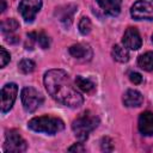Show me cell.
I'll use <instances>...</instances> for the list:
<instances>
[{
	"mask_svg": "<svg viewBox=\"0 0 153 153\" xmlns=\"http://www.w3.org/2000/svg\"><path fill=\"white\" fill-rule=\"evenodd\" d=\"M47 92L54 100L69 108H79L84 97L76 91L69 75L62 69H50L43 78Z\"/></svg>",
	"mask_w": 153,
	"mask_h": 153,
	"instance_id": "cell-1",
	"label": "cell"
},
{
	"mask_svg": "<svg viewBox=\"0 0 153 153\" xmlns=\"http://www.w3.org/2000/svg\"><path fill=\"white\" fill-rule=\"evenodd\" d=\"M99 124V118L91 111H85L80 114L72 123V130L76 139L81 142L86 141L90 133L97 128Z\"/></svg>",
	"mask_w": 153,
	"mask_h": 153,
	"instance_id": "cell-2",
	"label": "cell"
},
{
	"mask_svg": "<svg viewBox=\"0 0 153 153\" xmlns=\"http://www.w3.org/2000/svg\"><path fill=\"white\" fill-rule=\"evenodd\" d=\"M27 127L37 133H45V134H56L65 128V123L61 118L53 117V116H39L33 117L29 121Z\"/></svg>",
	"mask_w": 153,
	"mask_h": 153,
	"instance_id": "cell-3",
	"label": "cell"
},
{
	"mask_svg": "<svg viewBox=\"0 0 153 153\" xmlns=\"http://www.w3.org/2000/svg\"><path fill=\"white\" fill-rule=\"evenodd\" d=\"M20 99H22L23 108L26 112H33L43 103V96L36 88L30 86H26L22 90Z\"/></svg>",
	"mask_w": 153,
	"mask_h": 153,
	"instance_id": "cell-4",
	"label": "cell"
},
{
	"mask_svg": "<svg viewBox=\"0 0 153 153\" xmlns=\"http://www.w3.org/2000/svg\"><path fill=\"white\" fill-rule=\"evenodd\" d=\"M26 141L22 137V135L17 130H10L6 133L4 151L7 153H22L26 151Z\"/></svg>",
	"mask_w": 153,
	"mask_h": 153,
	"instance_id": "cell-5",
	"label": "cell"
},
{
	"mask_svg": "<svg viewBox=\"0 0 153 153\" xmlns=\"http://www.w3.org/2000/svg\"><path fill=\"white\" fill-rule=\"evenodd\" d=\"M130 14L136 20L153 19V0H137L130 8Z\"/></svg>",
	"mask_w": 153,
	"mask_h": 153,
	"instance_id": "cell-6",
	"label": "cell"
},
{
	"mask_svg": "<svg viewBox=\"0 0 153 153\" xmlns=\"http://www.w3.org/2000/svg\"><path fill=\"white\" fill-rule=\"evenodd\" d=\"M18 93V86L14 82L6 84L1 90V112L5 114L10 111L16 102Z\"/></svg>",
	"mask_w": 153,
	"mask_h": 153,
	"instance_id": "cell-7",
	"label": "cell"
},
{
	"mask_svg": "<svg viewBox=\"0 0 153 153\" xmlns=\"http://www.w3.org/2000/svg\"><path fill=\"white\" fill-rule=\"evenodd\" d=\"M42 7V0H22L19 4V12L25 22H32Z\"/></svg>",
	"mask_w": 153,
	"mask_h": 153,
	"instance_id": "cell-8",
	"label": "cell"
},
{
	"mask_svg": "<svg viewBox=\"0 0 153 153\" xmlns=\"http://www.w3.org/2000/svg\"><path fill=\"white\" fill-rule=\"evenodd\" d=\"M122 43L127 49H130V50L140 49L141 44H142V39H141V36H140L137 29L136 27H128L124 31Z\"/></svg>",
	"mask_w": 153,
	"mask_h": 153,
	"instance_id": "cell-9",
	"label": "cell"
},
{
	"mask_svg": "<svg viewBox=\"0 0 153 153\" xmlns=\"http://www.w3.org/2000/svg\"><path fill=\"white\" fill-rule=\"evenodd\" d=\"M137 128H139V131L145 136L153 135V112L152 111H145L139 116Z\"/></svg>",
	"mask_w": 153,
	"mask_h": 153,
	"instance_id": "cell-10",
	"label": "cell"
},
{
	"mask_svg": "<svg viewBox=\"0 0 153 153\" xmlns=\"http://www.w3.org/2000/svg\"><path fill=\"white\" fill-rule=\"evenodd\" d=\"M69 54L78 60L86 61V60H90L92 57V49L87 44L78 43V44H73L69 48Z\"/></svg>",
	"mask_w": 153,
	"mask_h": 153,
	"instance_id": "cell-11",
	"label": "cell"
},
{
	"mask_svg": "<svg viewBox=\"0 0 153 153\" xmlns=\"http://www.w3.org/2000/svg\"><path fill=\"white\" fill-rule=\"evenodd\" d=\"M100 8L110 16H117L121 12L122 0H96Z\"/></svg>",
	"mask_w": 153,
	"mask_h": 153,
	"instance_id": "cell-12",
	"label": "cell"
},
{
	"mask_svg": "<svg viewBox=\"0 0 153 153\" xmlns=\"http://www.w3.org/2000/svg\"><path fill=\"white\" fill-rule=\"evenodd\" d=\"M143 102V96L136 90H127L123 94V103L126 106L136 108L140 106Z\"/></svg>",
	"mask_w": 153,
	"mask_h": 153,
	"instance_id": "cell-13",
	"label": "cell"
},
{
	"mask_svg": "<svg viewBox=\"0 0 153 153\" xmlns=\"http://www.w3.org/2000/svg\"><path fill=\"white\" fill-rule=\"evenodd\" d=\"M137 65L143 71H147V72L153 71V51H147L140 55L137 59Z\"/></svg>",
	"mask_w": 153,
	"mask_h": 153,
	"instance_id": "cell-14",
	"label": "cell"
},
{
	"mask_svg": "<svg viewBox=\"0 0 153 153\" xmlns=\"http://www.w3.org/2000/svg\"><path fill=\"white\" fill-rule=\"evenodd\" d=\"M111 55L118 62H127L129 60V51L124 45H120V44L114 45L111 50Z\"/></svg>",
	"mask_w": 153,
	"mask_h": 153,
	"instance_id": "cell-15",
	"label": "cell"
},
{
	"mask_svg": "<svg viewBox=\"0 0 153 153\" xmlns=\"http://www.w3.org/2000/svg\"><path fill=\"white\" fill-rule=\"evenodd\" d=\"M75 85L78 86L79 90H81V91H84L86 93L92 92L94 90V87H96V85H94V82L92 80H90L88 78H84L81 75H78L75 78Z\"/></svg>",
	"mask_w": 153,
	"mask_h": 153,
	"instance_id": "cell-16",
	"label": "cell"
},
{
	"mask_svg": "<svg viewBox=\"0 0 153 153\" xmlns=\"http://www.w3.org/2000/svg\"><path fill=\"white\" fill-rule=\"evenodd\" d=\"M19 27V23L13 19V18H10V19H6L1 23V31L2 33L5 35H10V33H13Z\"/></svg>",
	"mask_w": 153,
	"mask_h": 153,
	"instance_id": "cell-17",
	"label": "cell"
},
{
	"mask_svg": "<svg viewBox=\"0 0 153 153\" xmlns=\"http://www.w3.org/2000/svg\"><path fill=\"white\" fill-rule=\"evenodd\" d=\"M31 33H32L35 41L39 44L41 48H43V49L49 48V45H50V39H49V37H48L44 32H38V33H37V32H31Z\"/></svg>",
	"mask_w": 153,
	"mask_h": 153,
	"instance_id": "cell-18",
	"label": "cell"
},
{
	"mask_svg": "<svg viewBox=\"0 0 153 153\" xmlns=\"http://www.w3.org/2000/svg\"><path fill=\"white\" fill-rule=\"evenodd\" d=\"M18 67H19V71H20L22 73H24V74H27V73H31V72L35 69L36 65H35V62H33L32 60H29V59H24V60H22V61L19 62Z\"/></svg>",
	"mask_w": 153,
	"mask_h": 153,
	"instance_id": "cell-19",
	"label": "cell"
},
{
	"mask_svg": "<svg viewBox=\"0 0 153 153\" xmlns=\"http://www.w3.org/2000/svg\"><path fill=\"white\" fill-rule=\"evenodd\" d=\"M78 27H79V31L81 35H88L91 29H92V24H91V20L87 18V17H82L78 24Z\"/></svg>",
	"mask_w": 153,
	"mask_h": 153,
	"instance_id": "cell-20",
	"label": "cell"
},
{
	"mask_svg": "<svg viewBox=\"0 0 153 153\" xmlns=\"http://www.w3.org/2000/svg\"><path fill=\"white\" fill-rule=\"evenodd\" d=\"M10 59H11L10 53L4 47H1L0 48V66H1V68H4L10 62Z\"/></svg>",
	"mask_w": 153,
	"mask_h": 153,
	"instance_id": "cell-21",
	"label": "cell"
},
{
	"mask_svg": "<svg viewBox=\"0 0 153 153\" xmlns=\"http://www.w3.org/2000/svg\"><path fill=\"white\" fill-rule=\"evenodd\" d=\"M100 147L105 152H111L114 149V143L110 137H103L100 141Z\"/></svg>",
	"mask_w": 153,
	"mask_h": 153,
	"instance_id": "cell-22",
	"label": "cell"
},
{
	"mask_svg": "<svg viewBox=\"0 0 153 153\" xmlns=\"http://www.w3.org/2000/svg\"><path fill=\"white\" fill-rule=\"evenodd\" d=\"M129 79H130V81L134 82L135 85L142 82V75H141L140 73H137V72H131V73L129 74Z\"/></svg>",
	"mask_w": 153,
	"mask_h": 153,
	"instance_id": "cell-23",
	"label": "cell"
},
{
	"mask_svg": "<svg viewBox=\"0 0 153 153\" xmlns=\"http://www.w3.org/2000/svg\"><path fill=\"white\" fill-rule=\"evenodd\" d=\"M69 152H85V147L82 146V143H74L73 146H71L68 148Z\"/></svg>",
	"mask_w": 153,
	"mask_h": 153,
	"instance_id": "cell-24",
	"label": "cell"
},
{
	"mask_svg": "<svg viewBox=\"0 0 153 153\" xmlns=\"http://www.w3.org/2000/svg\"><path fill=\"white\" fill-rule=\"evenodd\" d=\"M1 1V12H4L6 10V1L5 0H0Z\"/></svg>",
	"mask_w": 153,
	"mask_h": 153,
	"instance_id": "cell-25",
	"label": "cell"
},
{
	"mask_svg": "<svg viewBox=\"0 0 153 153\" xmlns=\"http://www.w3.org/2000/svg\"><path fill=\"white\" fill-rule=\"evenodd\" d=\"M152 42H153V35H152Z\"/></svg>",
	"mask_w": 153,
	"mask_h": 153,
	"instance_id": "cell-26",
	"label": "cell"
}]
</instances>
